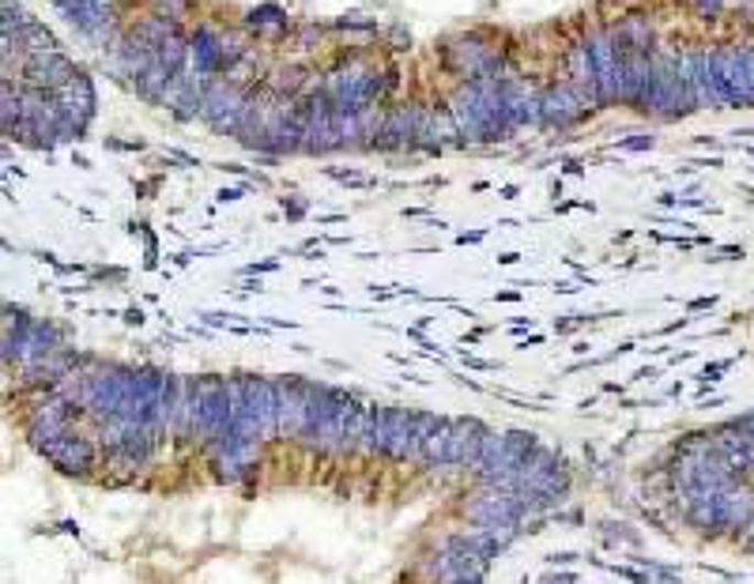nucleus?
<instances>
[{
  "label": "nucleus",
  "instance_id": "16",
  "mask_svg": "<svg viewBox=\"0 0 754 584\" xmlns=\"http://www.w3.org/2000/svg\"><path fill=\"white\" fill-rule=\"evenodd\" d=\"M566 79H570L578 91H584L589 99H597L600 102V87H597V68H592V53L584 42H578V46H570L566 49ZM603 106V102H600Z\"/></svg>",
  "mask_w": 754,
  "mask_h": 584
},
{
  "label": "nucleus",
  "instance_id": "8",
  "mask_svg": "<svg viewBox=\"0 0 754 584\" xmlns=\"http://www.w3.org/2000/svg\"><path fill=\"white\" fill-rule=\"evenodd\" d=\"M280 438L298 441L302 427H306V411H309V396H314V385L302 382V377H280Z\"/></svg>",
  "mask_w": 754,
  "mask_h": 584
},
{
  "label": "nucleus",
  "instance_id": "11",
  "mask_svg": "<svg viewBox=\"0 0 754 584\" xmlns=\"http://www.w3.org/2000/svg\"><path fill=\"white\" fill-rule=\"evenodd\" d=\"M419 144L423 147H460L465 132L457 125V113L446 102H430L419 110Z\"/></svg>",
  "mask_w": 754,
  "mask_h": 584
},
{
  "label": "nucleus",
  "instance_id": "7",
  "mask_svg": "<svg viewBox=\"0 0 754 584\" xmlns=\"http://www.w3.org/2000/svg\"><path fill=\"white\" fill-rule=\"evenodd\" d=\"M76 73H79L76 60L68 57V53L61 49V46L42 49V53H26V57H23V79H26V87L57 91V87H65Z\"/></svg>",
  "mask_w": 754,
  "mask_h": 584
},
{
  "label": "nucleus",
  "instance_id": "15",
  "mask_svg": "<svg viewBox=\"0 0 754 584\" xmlns=\"http://www.w3.org/2000/svg\"><path fill=\"white\" fill-rule=\"evenodd\" d=\"M615 38H619V46L623 49H637V53H656V26L653 20L645 12H630L623 15L615 26Z\"/></svg>",
  "mask_w": 754,
  "mask_h": 584
},
{
  "label": "nucleus",
  "instance_id": "17",
  "mask_svg": "<svg viewBox=\"0 0 754 584\" xmlns=\"http://www.w3.org/2000/svg\"><path fill=\"white\" fill-rule=\"evenodd\" d=\"M245 31L264 34V38H283V34L291 31V20L283 15V8L261 4V8H253V12L245 15Z\"/></svg>",
  "mask_w": 754,
  "mask_h": 584
},
{
  "label": "nucleus",
  "instance_id": "22",
  "mask_svg": "<svg viewBox=\"0 0 754 584\" xmlns=\"http://www.w3.org/2000/svg\"><path fill=\"white\" fill-rule=\"evenodd\" d=\"M721 4H724V0H698V12H702V15H713Z\"/></svg>",
  "mask_w": 754,
  "mask_h": 584
},
{
  "label": "nucleus",
  "instance_id": "10",
  "mask_svg": "<svg viewBox=\"0 0 754 584\" xmlns=\"http://www.w3.org/2000/svg\"><path fill=\"white\" fill-rule=\"evenodd\" d=\"M53 95H57L61 110H65L68 125H73V136H84L87 125H91V118H95V87H91V76L76 73L65 87H57Z\"/></svg>",
  "mask_w": 754,
  "mask_h": 584
},
{
  "label": "nucleus",
  "instance_id": "18",
  "mask_svg": "<svg viewBox=\"0 0 754 584\" xmlns=\"http://www.w3.org/2000/svg\"><path fill=\"white\" fill-rule=\"evenodd\" d=\"M57 46V38L50 34V26L46 23H39V20H31L23 26V34H20V53L26 57V53H42V49H53Z\"/></svg>",
  "mask_w": 754,
  "mask_h": 584
},
{
  "label": "nucleus",
  "instance_id": "21",
  "mask_svg": "<svg viewBox=\"0 0 754 584\" xmlns=\"http://www.w3.org/2000/svg\"><path fill=\"white\" fill-rule=\"evenodd\" d=\"M743 57H747V76H751V95H754V42L743 46Z\"/></svg>",
  "mask_w": 754,
  "mask_h": 584
},
{
  "label": "nucleus",
  "instance_id": "9",
  "mask_svg": "<svg viewBox=\"0 0 754 584\" xmlns=\"http://www.w3.org/2000/svg\"><path fill=\"white\" fill-rule=\"evenodd\" d=\"M99 441L84 438V433H68L65 441H61L57 449H53L50 464L57 467L61 475H73V480H87V475H95V467H99Z\"/></svg>",
  "mask_w": 754,
  "mask_h": 584
},
{
  "label": "nucleus",
  "instance_id": "24",
  "mask_svg": "<svg viewBox=\"0 0 754 584\" xmlns=\"http://www.w3.org/2000/svg\"><path fill=\"white\" fill-rule=\"evenodd\" d=\"M743 536H747V547L754 551V525H751V528H747V532H743Z\"/></svg>",
  "mask_w": 754,
  "mask_h": 584
},
{
  "label": "nucleus",
  "instance_id": "4",
  "mask_svg": "<svg viewBox=\"0 0 754 584\" xmlns=\"http://www.w3.org/2000/svg\"><path fill=\"white\" fill-rule=\"evenodd\" d=\"M253 95L245 87H238L234 79L216 76L204 84V99H200V118L208 121L216 132H230L238 136V125H242L245 110H250Z\"/></svg>",
  "mask_w": 754,
  "mask_h": 584
},
{
  "label": "nucleus",
  "instance_id": "14",
  "mask_svg": "<svg viewBox=\"0 0 754 584\" xmlns=\"http://www.w3.org/2000/svg\"><path fill=\"white\" fill-rule=\"evenodd\" d=\"M419 110L423 106H396L393 113L385 118V129H381L378 147L381 152H401V147L419 144Z\"/></svg>",
  "mask_w": 754,
  "mask_h": 584
},
{
  "label": "nucleus",
  "instance_id": "1",
  "mask_svg": "<svg viewBox=\"0 0 754 584\" xmlns=\"http://www.w3.org/2000/svg\"><path fill=\"white\" fill-rule=\"evenodd\" d=\"M389 73H381L378 65L362 57H343L332 73L321 76V91L336 110H370L385 99L389 91Z\"/></svg>",
  "mask_w": 754,
  "mask_h": 584
},
{
  "label": "nucleus",
  "instance_id": "2",
  "mask_svg": "<svg viewBox=\"0 0 754 584\" xmlns=\"http://www.w3.org/2000/svg\"><path fill=\"white\" fill-rule=\"evenodd\" d=\"M695 110H698V99L687 73H682V49H656L649 113H660V118H690Z\"/></svg>",
  "mask_w": 754,
  "mask_h": 584
},
{
  "label": "nucleus",
  "instance_id": "12",
  "mask_svg": "<svg viewBox=\"0 0 754 584\" xmlns=\"http://www.w3.org/2000/svg\"><path fill=\"white\" fill-rule=\"evenodd\" d=\"M487 433H491V430H487L483 422H476V419H452L441 467H472L479 449H483V441H487Z\"/></svg>",
  "mask_w": 754,
  "mask_h": 584
},
{
  "label": "nucleus",
  "instance_id": "20",
  "mask_svg": "<svg viewBox=\"0 0 754 584\" xmlns=\"http://www.w3.org/2000/svg\"><path fill=\"white\" fill-rule=\"evenodd\" d=\"M623 147H630V152H642V147H653V136H630Z\"/></svg>",
  "mask_w": 754,
  "mask_h": 584
},
{
  "label": "nucleus",
  "instance_id": "6",
  "mask_svg": "<svg viewBox=\"0 0 754 584\" xmlns=\"http://www.w3.org/2000/svg\"><path fill=\"white\" fill-rule=\"evenodd\" d=\"M713 68H717V84H721L724 106H754L743 46H721V49H713Z\"/></svg>",
  "mask_w": 754,
  "mask_h": 584
},
{
  "label": "nucleus",
  "instance_id": "19",
  "mask_svg": "<svg viewBox=\"0 0 754 584\" xmlns=\"http://www.w3.org/2000/svg\"><path fill=\"white\" fill-rule=\"evenodd\" d=\"M732 427L740 430V433H747V438H754V411L740 415V419H732Z\"/></svg>",
  "mask_w": 754,
  "mask_h": 584
},
{
  "label": "nucleus",
  "instance_id": "5",
  "mask_svg": "<svg viewBox=\"0 0 754 584\" xmlns=\"http://www.w3.org/2000/svg\"><path fill=\"white\" fill-rule=\"evenodd\" d=\"M592 110H603L597 99H589L584 91L570 84V79H562V84H551L539 91V118H544V125H578V121L592 118Z\"/></svg>",
  "mask_w": 754,
  "mask_h": 584
},
{
  "label": "nucleus",
  "instance_id": "3",
  "mask_svg": "<svg viewBox=\"0 0 754 584\" xmlns=\"http://www.w3.org/2000/svg\"><path fill=\"white\" fill-rule=\"evenodd\" d=\"M584 46L592 53V68H597V87H600V102L615 106L623 102L626 91V57L623 46H619L615 31L611 26H597V31L584 34Z\"/></svg>",
  "mask_w": 754,
  "mask_h": 584
},
{
  "label": "nucleus",
  "instance_id": "23",
  "mask_svg": "<svg viewBox=\"0 0 754 584\" xmlns=\"http://www.w3.org/2000/svg\"><path fill=\"white\" fill-rule=\"evenodd\" d=\"M53 4L61 8V12H65V8H73V4H79V0H53Z\"/></svg>",
  "mask_w": 754,
  "mask_h": 584
},
{
  "label": "nucleus",
  "instance_id": "13",
  "mask_svg": "<svg viewBox=\"0 0 754 584\" xmlns=\"http://www.w3.org/2000/svg\"><path fill=\"white\" fill-rule=\"evenodd\" d=\"M223 53H227V34H219L216 26L204 23L189 38V68L208 84V79L223 76Z\"/></svg>",
  "mask_w": 754,
  "mask_h": 584
}]
</instances>
